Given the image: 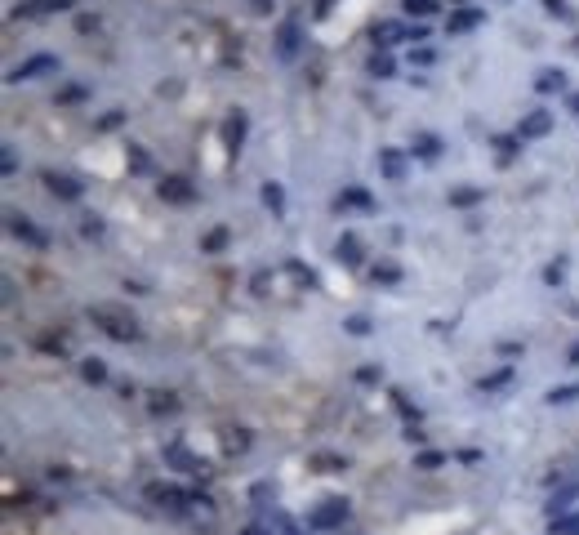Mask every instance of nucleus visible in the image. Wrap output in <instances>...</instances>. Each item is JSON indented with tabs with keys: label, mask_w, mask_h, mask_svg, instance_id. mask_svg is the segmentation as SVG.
I'll list each match as a JSON object with an SVG mask.
<instances>
[{
	"label": "nucleus",
	"mask_w": 579,
	"mask_h": 535,
	"mask_svg": "<svg viewBox=\"0 0 579 535\" xmlns=\"http://www.w3.org/2000/svg\"><path fill=\"white\" fill-rule=\"evenodd\" d=\"M90 317L98 322V331H103V335H112V339H120V344H134V339H138V322H134L129 313H120V308L98 304Z\"/></svg>",
	"instance_id": "1"
},
{
	"label": "nucleus",
	"mask_w": 579,
	"mask_h": 535,
	"mask_svg": "<svg viewBox=\"0 0 579 535\" xmlns=\"http://www.w3.org/2000/svg\"><path fill=\"white\" fill-rule=\"evenodd\" d=\"M344 522H348V500L344 495H330L326 504H317V509L308 513L312 531H335V527H344Z\"/></svg>",
	"instance_id": "2"
},
{
	"label": "nucleus",
	"mask_w": 579,
	"mask_h": 535,
	"mask_svg": "<svg viewBox=\"0 0 579 535\" xmlns=\"http://www.w3.org/2000/svg\"><path fill=\"white\" fill-rule=\"evenodd\" d=\"M45 72H59V59L54 54H32L9 72V81H32V76H45Z\"/></svg>",
	"instance_id": "3"
},
{
	"label": "nucleus",
	"mask_w": 579,
	"mask_h": 535,
	"mask_svg": "<svg viewBox=\"0 0 579 535\" xmlns=\"http://www.w3.org/2000/svg\"><path fill=\"white\" fill-rule=\"evenodd\" d=\"M156 192L165 196V201H174V205H187V201L196 196V187L187 183L183 174H165V178H160V187H156Z\"/></svg>",
	"instance_id": "4"
},
{
	"label": "nucleus",
	"mask_w": 579,
	"mask_h": 535,
	"mask_svg": "<svg viewBox=\"0 0 579 535\" xmlns=\"http://www.w3.org/2000/svg\"><path fill=\"white\" fill-rule=\"evenodd\" d=\"M45 187H50L59 201H81V192H85L81 178H72V174H54V170L45 174Z\"/></svg>",
	"instance_id": "5"
},
{
	"label": "nucleus",
	"mask_w": 579,
	"mask_h": 535,
	"mask_svg": "<svg viewBox=\"0 0 579 535\" xmlns=\"http://www.w3.org/2000/svg\"><path fill=\"white\" fill-rule=\"evenodd\" d=\"M72 0H23V5L14 9L18 18H50V14H67Z\"/></svg>",
	"instance_id": "6"
},
{
	"label": "nucleus",
	"mask_w": 579,
	"mask_h": 535,
	"mask_svg": "<svg viewBox=\"0 0 579 535\" xmlns=\"http://www.w3.org/2000/svg\"><path fill=\"white\" fill-rule=\"evenodd\" d=\"M548 129H553V116H548V112H544V107H535V112H530V116H526V120H521V129H517V138H521V143H530V138H544V134H548Z\"/></svg>",
	"instance_id": "7"
},
{
	"label": "nucleus",
	"mask_w": 579,
	"mask_h": 535,
	"mask_svg": "<svg viewBox=\"0 0 579 535\" xmlns=\"http://www.w3.org/2000/svg\"><path fill=\"white\" fill-rule=\"evenodd\" d=\"M486 23V14L481 9H454L450 18H445V32L450 36H463V32H472V27H481Z\"/></svg>",
	"instance_id": "8"
},
{
	"label": "nucleus",
	"mask_w": 579,
	"mask_h": 535,
	"mask_svg": "<svg viewBox=\"0 0 579 535\" xmlns=\"http://www.w3.org/2000/svg\"><path fill=\"white\" fill-rule=\"evenodd\" d=\"M9 228H14V237H23V241H32L36 250H45L50 246V237H45L36 223H27V219H18V214H9Z\"/></svg>",
	"instance_id": "9"
},
{
	"label": "nucleus",
	"mask_w": 579,
	"mask_h": 535,
	"mask_svg": "<svg viewBox=\"0 0 579 535\" xmlns=\"http://www.w3.org/2000/svg\"><path fill=\"white\" fill-rule=\"evenodd\" d=\"M339 210H375V201H370L366 187H344L339 192Z\"/></svg>",
	"instance_id": "10"
},
{
	"label": "nucleus",
	"mask_w": 579,
	"mask_h": 535,
	"mask_svg": "<svg viewBox=\"0 0 579 535\" xmlns=\"http://www.w3.org/2000/svg\"><path fill=\"white\" fill-rule=\"evenodd\" d=\"M147 495H151L156 504H165V509H183V500H187V495L178 491V486H151Z\"/></svg>",
	"instance_id": "11"
},
{
	"label": "nucleus",
	"mask_w": 579,
	"mask_h": 535,
	"mask_svg": "<svg viewBox=\"0 0 579 535\" xmlns=\"http://www.w3.org/2000/svg\"><path fill=\"white\" fill-rule=\"evenodd\" d=\"M335 255L344 259V264H357V259H361V241H357L352 232H344V237L335 241Z\"/></svg>",
	"instance_id": "12"
},
{
	"label": "nucleus",
	"mask_w": 579,
	"mask_h": 535,
	"mask_svg": "<svg viewBox=\"0 0 579 535\" xmlns=\"http://www.w3.org/2000/svg\"><path fill=\"white\" fill-rule=\"evenodd\" d=\"M379 165H383V174L397 178V183L406 178V161H401V152H392V147H388V152H379Z\"/></svg>",
	"instance_id": "13"
},
{
	"label": "nucleus",
	"mask_w": 579,
	"mask_h": 535,
	"mask_svg": "<svg viewBox=\"0 0 579 535\" xmlns=\"http://www.w3.org/2000/svg\"><path fill=\"white\" fill-rule=\"evenodd\" d=\"M241 138H245V116H227V152H241Z\"/></svg>",
	"instance_id": "14"
},
{
	"label": "nucleus",
	"mask_w": 579,
	"mask_h": 535,
	"mask_svg": "<svg viewBox=\"0 0 579 535\" xmlns=\"http://www.w3.org/2000/svg\"><path fill=\"white\" fill-rule=\"evenodd\" d=\"M165 455H169V459H174V468H183V473H196V468H201V464H196V459H192V455H187V450H183V446H178V442H174V446H165Z\"/></svg>",
	"instance_id": "15"
},
{
	"label": "nucleus",
	"mask_w": 579,
	"mask_h": 535,
	"mask_svg": "<svg viewBox=\"0 0 579 535\" xmlns=\"http://www.w3.org/2000/svg\"><path fill=\"white\" fill-rule=\"evenodd\" d=\"M575 491H579V482H571V486H562V491H557V495H553V500H548V513H553V518H557V513H562V509H566V504H571V500H575Z\"/></svg>",
	"instance_id": "16"
},
{
	"label": "nucleus",
	"mask_w": 579,
	"mask_h": 535,
	"mask_svg": "<svg viewBox=\"0 0 579 535\" xmlns=\"http://www.w3.org/2000/svg\"><path fill=\"white\" fill-rule=\"evenodd\" d=\"M535 85H539V94H553V90H562V85H566V76L548 67V72H539V81H535Z\"/></svg>",
	"instance_id": "17"
},
{
	"label": "nucleus",
	"mask_w": 579,
	"mask_h": 535,
	"mask_svg": "<svg viewBox=\"0 0 579 535\" xmlns=\"http://www.w3.org/2000/svg\"><path fill=\"white\" fill-rule=\"evenodd\" d=\"M294 50H299V23H286V27H281V54L290 59Z\"/></svg>",
	"instance_id": "18"
},
{
	"label": "nucleus",
	"mask_w": 579,
	"mask_h": 535,
	"mask_svg": "<svg viewBox=\"0 0 579 535\" xmlns=\"http://www.w3.org/2000/svg\"><path fill=\"white\" fill-rule=\"evenodd\" d=\"M553 535H579V513H562V518H553Z\"/></svg>",
	"instance_id": "19"
},
{
	"label": "nucleus",
	"mask_w": 579,
	"mask_h": 535,
	"mask_svg": "<svg viewBox=\"0 0 579 535\" xmlns=\"http://www.w3.org/2000/svg\"><path fill=\"white\" fill-rule=\"evenodd\" d=\"M263 201L272 205V214H286V192H281L277 183H268V187H263Z\"/></svg>",
	"instance_id": "20"
},
{
	"label": "nucleus",
	"mask_w": 579,
	"mask_h": 535,
	"mask_svg": "<svg viewBox=\"0 0 579 535\" xmlns=\"http://www.w3.org/2000/svg\"><path fill=\"white\" fill-rule=\"evenodd\" d=\"M223 246H227V228H214L210 237L201 241V250H205V255H218V250H223Z\"/></svg>",
	"instance_id": "21"
},
{
	"label": "nucleus",
	"mask_w": 579,
	"mask_h": 535,
	"mask_svg": "<svg viewBox=\"0 0 579 535\" xmlns=\"http://www.w3.org/2000/svg\"><path fill=\"white\" fill-rule=\"evenodd\" d=\"M504 384H512V370H495V375H486V379H481V392H495V388H504Z\"/></svg>",
	"instance_id": "22"
},
{
	"label": "nucleus",
	"mask_w": 579,
	"mask_h": 535,
	"mask_svg": "<svg viewBox=\"0 0 579 535\" xmlns=\"http://www.w3.org/2000/svg\"><path fill=\"white\" fill-rule=\"evenodd\" d=\"M548 401H553V406H557V401H579V384H562V388H553Z\"/></svg>",
	"instance_id": "23"
},
{
	"label": "nucleus",
	"mask_w": 579,
	"mask_h": 535,
	"mask_svg": "<svg viewBox=\"0 0 579 535\" xmlns=\"http://www.w3.org/2000/svg\"><path fill=\"white\" fill-rule=\"evenodd\" d=\"M401 36H410V32H401V27H397V23H383V27H379V32H375V41L392 45V41H401Z\"/></svg>",
	"instance_id": "24"
},
{
	"label": "nucleus",
	"mask_w": 579,
	"mask_h": 535,
	"mask_svg": "<svg viewBox=\"0 0 579 535\" xmlns=\"http://www.w3.org/2000/svg\"><path fill=\"white\" fill-rule=\"evenodd\" d=\"M81 375H85L90 384H103V379H107V366H103V361H85V366H81Z\"/></svg>",
	"instance_id": "25"
},
{
	"label": "nucleus",
	"mask_w": 579,
	"mask_h": 535,
	"mask_svg": "<svg viewBox=\"0 0 579 535\" xmlns=\"http://www.w3.org/2000/svg\"><path fill=\"white\" fill-rule=\"evenodd\" d=\"M375 281L392 286V281H401V268H397V264H379V268H375Z\"/></svg>",
	"instance_id": "26"
},
{
	"label": "nucleus",
	"mask_w": 579,
	"mask_h": 535,
	"mask_svg": "<svg viewBox=\"0 0 579 535\" xmlns=\"http://www.w3.org/2000/svg\"><path fill=\"white\" fill-rule=\"evenodd\" d=\"M450 201H454V205H477L481 192H477V187H459V192H450Z\"/></svg>",
	"instance_id": "27"
},
{
	"label": "nucleus",
	"mask_w": 579,
	"mask_h": 535,
	"mask_svg": "<svg viewBox=\"0 0 579 535\" xmlns=\"http://www.w3.org/2000/svg\"><path fill=\"white\" fill-rule=\"evenodd\" d=\"M414 464H419V468H441L445 459L436 455V450H419V455H414Z\"/></svg>",
	"instance_id": "28"
},
{
	"label": "nucleus",
	"mask_w": 579,
	"mask_h": 535,
	"mask_svg": "<svg viewBox=\"0 0 579 535\" xmlns=\"http://www.w3.org/2000/svg\"><path fill=\"white\" fill-rule=\"evenodd\" d=\"M370 72H375V76H392V59H388V54H375Z\"/></svg>",
	"instance_id": "29"
},
{
	"label": "nucleus",
	"mask_w": 579,
	"mask_h": 535,
	"mask_svg": "<svg viewBox=\"0 0 579 535\" xmlns=\"http://www.w3.org/2000/svg\"><path fill=\"white\" fill-rule=\"evenodd\" d=\"M436 152H441V147H436V138H432V134H423V138H419V156H428V161H432Z\"/></svg>",
	"instance_id": "30"
},
{
	"label": "nucleus",
	"mask_w": 579,
	"mask_h": 535,
	"mask_svg": "<svg viewBox=\"0 0 579 535\" xmlns=\"http://www.w3.org/2000/svg\"><path fill=\"white\" fill-rule=\"evenodd\" d=\"M406 9H410V14H432L436 0H406Z\"/></svg>",
	"instance_id": "31"
},
{
	"label": "nucleus",
	"mask_w": 579,
	"mask_h": 535,
	"mask_svg": "<svg viewBox=\"0 0 579 535\" xmlns=\"http://www.w3.org/2000/svg\"><path fill=\"white\" fill-rule=\"evenodd\" d=\"M562 272H566L562 259H557V264H548V272H544V277H548V286H562Z\"/></svg>",
	"instance_id": "32"
},
{
	"label": "nucleus",
	"mask_w": 579,
	"mask_h": 535,
	"mask_svg": "<svg viewBox=\"0 0 579 535\" xmlns=\"http://www.w3.org/2000/svg\"><path fill=\"white\" fill-rule=\"evenodd\" d=\"M151 410H156V415H160V410H178V401L165 392V397H151Z\"/></svg>",
	"instance_id": "33"
},
{
	"label": "nucleus",
	"mask_w": 579,
	"mask_h": 535,
	"mask_svg": "<svg viewBox=\"0 0 579 535\" xmlns=\"http://www.w3.org/2000/svg\"><path fill=\"white\" fill-rule=\"evenodd\" d=\"M81 98H85V90H81V85H67V90L59 94V103H81Z\"/></svg>",
	"instance_id": "34"
},
{
	"label": "nucleus",
	"mask_w": 579,
	"mask_h": 535,
	"mask_svg": "<svg viewBox=\"0 0 579 535\" xmlns=\"http://www.w3.org/2000/svg\"><path fill=\"white\" fill-rule=\"evenodd\" d=\"M348 331H352V335H370V322H366V317H352V322H348Z\"/></svg>",
	"instance_id": "35"
},
{
	"label": "nucleus",
	"mask_w": 579,
	"mask_h": 535,
	"mask_svg": "<svg viewBox=\"0 0 579 535\" xmlns=\"http://www.w3.org/2000/svg\"><path fill=\"white\" fill-rule=\"evenodd\" d=\"M512 147H517V138H499V161H508Z\"/></svg>",
	"instance_id": "36"
},
{
	"label": "nucleus",
	"mask_w": 579,
	"mask_h": 535,
	"mask_svg": "<svg viewBox=\"0 0 579 535\" xmlns=\"http://www.w3.org/2000/svg\"><path fill=\"white\" fill-rule=\"evenodd\" d=\"M120 120H125V116H120V112H107V116H103L98 125H103V129H112V125H120Z\"/></svg>",
	"instance_id": "37"
},
{
	"label": "nucleus",
	"mask_w": 579,
	"mask_h": 535,
	"mask_svg": "<svg viewBox=\"0 0 579 535\" xmlns=\"http://www.w3.org/2000/svg\"><path fill=\"white\" fill-rule=\"evenodd\" d=\"M357 379H361V384H375L379 370H375V366H366V370H357Z\"/></svg>",
	"instance_id": "38"
},
{
	"label": "nucleus",
	"mask_w": 579,
	"mask_h": 535,
	"mask_svg": "<svg viewBox=\"0 0 579 535\" xmlns=\"http://www.w3.org/2000/svg\"><path fill=\"white\" fill-rule=\"evenodd\" d=\"M544 9L548 14H566V0H544Z\"/></svg>",
	"instance_id": "39"
},
{
	"label": "nucleus",
	"mask_w": 579,
	"mask_h": 535,
	"mask_svg": "<svg viewBox=\"0 0 579 535\" xmlns=\"http://www.w3.org/2000/svg\"><path fill=\"white\" fill-rule=\"evenodd\" d=\"M571 366H579V339H575V348H571V357H566Z\"/></svg>",
	"instance_id": "40"
},
{
	"label": "nucleus",
	"mask_w": 579,
	"mask_h": 535,
	"mask_svg": "<svg viewBox=\"0 0 579 535\" xmlns=\"http://www.w3.org/2000/svg\"><path fill=\"white\" fill-rule=\"evenodd\" d=\"M241 535H268V531H263V527H245Z\"/></svg>",
	"instance_id": "41"
},
{
	"label": "nucleus",
	"mask_w": 579,
	"mask_h": 535,
	"mask_svg": "<svg viewBox=\"0 0 579 535\" xmlns=\"http://www.w3.org/2000/svg\"><path fill=\"white\" fill-rule=\"evenodd\" d=\"M571 107H575V112H579V94H575V98H571Z\"/></svg>",
	"instance_id": "42"
},
{
	"label": "nucleus",
	"mask_w": 579,
	"mask_h": 535,
	"mask_svg": "<svg viewBox=\"0 0 579 535\" xmlns=\"http://www.w3.org/2000/svg\"><path fill=\"white\" fill-rule=\"evenodd\" d=\"M259 5H268V0H259Z\"/></svg>",
	"instance_id": "43"
}]
</instances>
